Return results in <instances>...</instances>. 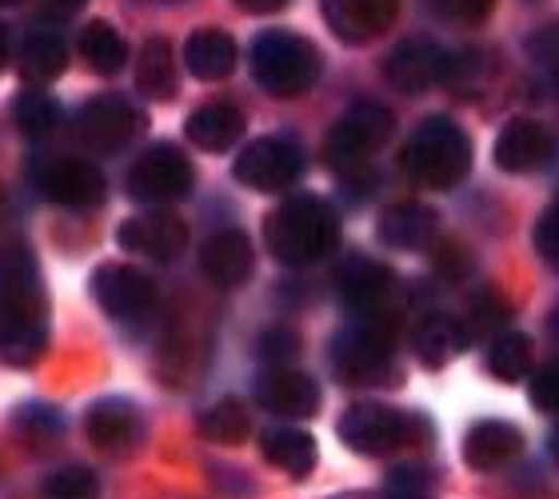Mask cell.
I'll use <instances>...</instances> for the list:
<instances>
[{"mask_svg": "<svg viewBox=\"0 0 559 499\" xmlns=\"http://www.w3.org/2000/svg\"><path fill=\"white\" fill-rule=\"evenodd\" d=\"M185 136L204 152H228L245 140V112L228 100H209L188 117Z\"/></svg>", "mask_w": 559, "mask_h": 499, "instance_id": "obj_21", "label": "cell"}, {"mask_svg": "<svg viewBox=\"0 0 559 499\" xmlns=\"http://www.w3.org/2000/svg\"><path fill=\"white\" fill-rule=\"evenodd\" d=\"M4 64H9V33L0 28V69H4Z\"/></svg>", "mask_w": 559, "mask_h": 499, "instance_id": "obj_39", "label": "cell"}, {"mask_svg": "<svg viewBox=\"0 0 559 499\" xmlns=\"http://www.w3.org/2000/svg\"><path fill=\"white\" fill-rule=\"evenodd\" d=\"M400 168L424 188H455L472 173V140L455 120L431 117L412 132L408 148L400 152Z\"/></svg>", "mask_w": 559, "mask_h": 499, "instance_id": "obj_3", "label": "cell"}, {"mask_svg": "<svg viewBox=\"0 0 559 499\" xmlns=\"http://www.w3.org/2000/svg\"><path fill=\"white\" fill-rule=\"evenodd\" d=\"M388 288H392V272L372 256H344V264L336 268V292L348 308H376Z\"/></svg>", "mask_w": 559, "mask_h": 499, "instance_id": "obj_22", "label": "cell"}, {"mask_svg": "<svg viewBox=\"0 0 559 499\" xmlns=\"http://www.w3.org/2000/svg\"><path fill=\"white\" fill-rule=\"evenodd\" d=\"M12 117H16V128H21L24 136L45 140L57 132L60 105L48 93H40V88H24V93L12 96Z\"/></svg>", "mask_w": 559, "mask_h": 499, "instance_id": "obj_30", "label": "cell"}, {"mask_svg": "<svg viewBox=\"0 0 559 499\" xmlns=\"http://www.w3.org/2000/svg\"><path fill=\"white\" fill-rule=\"evenodd\" d=\"M536 252L548 260V264H556L559 260V212L556 209H548L544 216H539V224H536Z\"/></svg>", "mask_w": 559, "mask_h": 499, "instance_id": "obj_36", "label": "cell"}, {"mask_svg": "<svg viewBox=\"0 0 559 499\" xmlns=\"http://www.w3.org/2000/svg\"><path fill=\"white\" fill-rule=\"evenodd\" d=\"M328 28L348 40V45H368L392 28L400 12V0H320Z\"/></svg>", "mask_w": 559, "mask_h": 499, "instance_id": "obj_15", "label": "cell"}, {"mask_svg": "<svg viewBox=\"0 0 559 499\" xmlns=\"http://www.w3.org/2000/svg\"><path fill=\"white\" fill-rule=\"evenodd\" d=\"M117 245L124 252L144 256L152 264H168V260H176V256L185 252L188 224L180 216H173V212H140V216L120 221Z\"/></svg>", "mask_w": 559, "mask_h": 499, "instance_id": "obj_12", "label": "cell"}, {"mask_svg": "<svg viewBox=\"0 0 559 499\" xmlns=\"http://www.w3.org/2000/svg\"><path fill=\"white\" fill-rule=\"evenodd\" d=\"M412 348H416L419 364H428V368H443L455 352L464 348V332H460V324L448 320V316H428V320L416 328Z\"/></svg>", "mask_w": 559, "mask_h": 499, "instance_id": "obj_28", "label": "cell"}, {"mask_svg": "<svg viewBox=\"0 0 559 499\" xmlns=\"http://www.w3.org/2000/svg\"><path fill=\"white\" fill-rule=\"evenodd\" d=\"M52 4H57V9H64V12H76L81 4H88V0H52Z\"/></svg>", "mask_w": 559, "mask_h": 499, "instance_id": "obj_40", "label": "cell"}, {"mask_svg": "<svg viewBox=\"0 0 559 499\" xmlns=\"http://www.w3.org/2000/svg\"><path fill=\"white\" fill-rule=\"evenodd\" d=\"M45 499H100V484H96L93 472L81 464L57 467V472L45 479Z\"/></svg>", "mask_w": 559, "mask_h": 499, "instance_id": "obj_33", "label": "cell"}, {"mask_svg": "<svg viewBox=\"0 0 559 499\" xmlns=\"http://www.w3.org/2000/svg\"><path fill=\"white\" fill-rule=\"evenodd\" d=\"M136 84L148 100H173L176 96V52L164 36H148L140 48Z\"/></svg>", "mask_w": 559, "mask_h": 499, "instance_id": "obj_26", "label": "cell"}, {"mask_svg": "<svg viewBox=\"0 0 559 499\" xmlns=\"http://www.w3.org/2000/svg\"><path fill=\"white\" fill-rule=\"evenodd\" d=\"M0 4H16V0H0Z\"/></svg>", "mask_w": 559, "mask_h": 499, "instance_id": "obj_41", "label": "cell"}, {"mask_svg": "<svg viewBox=\"0 0 559 499\" xmlns=\"http://www.w3.org/2000/svg\"><path fill=\"white\" fill-rule=\"evenodd\" d=\"M36 188L64 209H96L105 200V176L81 156H57L45 168H36Z\"/></svg>", "mask_w": 559, "mask_h": 499, "instance_id": "obj_13", "label": "cell"}, {"mask_svg": "<svg viewBox=\"0 0 559 499\" xmlns=\"http://www.w3.org/2000/svg\"><path fill=\"white\" fill-rule=\"evenodd\" d=\"M69 69V48L57 33H33L21 45V81L24 84H52Z\"/></svg>", "mask_w": 559, "mask_h": 499, "instance_id": "obj_27", "label": "cell"}, {"mask_svg": "<svg viewBox=\"0 0 559 499\" xmlns=\"http://www.w3.org/2000/svg\"><path fill=\"white\" fill-rule=\"evenodd\" d=\"M488 368L496 380L520 383L532 372V340L520 336V332H500L488 352Z\"/></svg>", "mask_w": 559, "mask_h": 499, "instance_id": "obj_32", "label": "cell"}, {"mask_svg": "<svg viewBox=\"0 0 559 499\" xmlns=\"http://www.w3.org/2000/svg\"><path fill=\"white\" fill-rule=\"evenodd\" d=\"M200 268H204V276L216 288H240V284L252 280V268H257L252 240L245 233H236V228L209 236V245L200 248Z\"/></svg>", "mask_w": 559, "mask_h": 499, "instance_id": "obj_17", "label": "cell"}, {"mask_svg": "<svg viewBox=\"0 0 559 499\" xmlns=\"http://www.w3.org/2000/svg\"><path fill=\"white\" fill-rule=\"evenodd\" d=\"M392 112L376 100H356L328 132V164L340 176H368V161L384 148L392 136Z\"/></svg>", "mask_w": 559, "mask_h": 499, "instance_id": "obj_5", "label": "cell"}, {"mask_svg": "<svg viewBox=\"0 0 559 499\" xmlns=\"http://www.w3.org/2000/svg\"><path fill=\"white\" fill-rule=\"evenodd\" d=\"M84 431H88V440H93L100 452H129V448L140 443L144 419H140V412L129 400H100V404L88 407Z\"/></svg>", "mask_w": 559, "mask_h": 499, "instance_id": "obj_19", "label": "cell"}, {"mask_svg": "<svg viewBox=\"0 0 559 499\" xmlns=\"http://www.w3.org/2000/svg\"><path fill=\"white\" fill-rule=\"evenodd\" d=\"M260 448H264V460L280 472H288L292 479H304L320 460V448L304 428H269Z\"/></svg>", "mask_w": 559, "mask_h": 499, "instance_id": "obj_25", "label": "cell"}, {"mask_svg": "<svg viewBox=\"0 0 559 499\" xmlns=\"http://www.w3.org/2000/svg\"><path fill=\"white\" fill-rule=\"evenodd\" d=\"M93 296L105 308V316L120 324H136L156 308V284L148 272L132 264H100L93 276Z\"/></svg>", "mask_w": 559, "mask_h": 499, "instance_id": "obj_11", "label": "cell"}, {"mask_svg": "<svg viewBox=\"0 0 559 499\" xmlns=\"http://www.w3.org/2000/svg\"><path fill=\"white\" fill-rule=\"evenodd\" d=\"M551 156V132L539 120L520 117L496 136V164L503 173H532Z\"/></svg>", "mask_w": 559, "mask_h": 499, "instance_id": "obj_20", "label": "cell"}, {"mask_svg": "<svg viewBox=\"0 0 559 499\" xmlns=\"http://www.w3.org/2000/svg\"><path fill=\"white\" fill-rule=\"evenodd\" d=\"M296 352H300V344H296V336H292L288 328H272V332H264V340H260V356H264L272 368H292Z\"/></svg>", "mask_w": 559, "mask_h": 499, "instance_id": "obj_34", "label": "cell"}, {"mask_svg": "<svg viewBox=\"0 0 559 499\" xmlns=\"http://www.w3.org/2000/svg\"><path fill=\"white\" fill-rule=\"evenodd\" d=\"M520 452H524V431L508 419H479L464 440V460L476 472H500Z\"/></svg>", "mask_w": 559, "mask_h": 499, "instance_id": "obj_18", "label": "cell"}, {"mask_svg": "<svg viewBox=\"0 0 559 499\" xmlns=\"http://www.w3.org/2000/svg\"><path fill=\"white\" fill-rule=\"evenodd\" d=\"M392 356H396V340L384 324L364 320L332 340V368L348 383H372L376 376L392 372Z\"/></svg>", "mask_w": 559, "mask_h": 499, "instance_id": "obj_9", "label": "cell"}, {"mask_svg": "<svg viewBox=\"0 0 559 499\" xmlns=\"http://www.w3.org/2000/svg\"><path fill=\"white\" fill-rule=\"evenodd\" d=\"M380 240L400 252H419L436 240V212L428 204H396L380 221Z\"/></svg>", "mask_w": 559, "mask_h": 499, "instance_id": "obj_24", "label": "cell"}, {"mask_svg": "<svg viewBox=\"0 0 559 499\" xmlns=\"http://www.w3.org/2000/svg\"><path fill=\"white\" fill-rule=\"evenodd\" d=\"M236 57H240V48H236V40L224 28H200V33L188 36L185 45V64L200 81H224V76H233Z\"/></svg>", "mask_w": 559, "mask_h": 499, "instance_id": "obj_23", "label": "cell"}, {"mask_svg": "<svg viewBox=\"0 0 559 499\" xmlns=\"http://www.w3.org/2000/svg\"><path fill=\"white\" fill-rule=\"evenodd\" d=\"M257 400L284 419H308L320 412V383L296 368H269L257 380Z\"/></svg>", "mask_w": 559, "mask_h": 499, "instance_id": "obj_16", "label": "cell"}, {"mask_svg": "<svg viewBox=\"0 0 559 499\" xmlns=\"http://www.w3.org/2000/svg\"><path fill=\"white\" fill-rule=\"evenodd\" d=\"M248 431H252V416H248V407L240 400H221V404H212L204 416H200V436L209 443H245Z\"/></svg>", "mask_w": 559, "mask_h": 499, "instance_id": "obj_31", "label": "cell"}, {"mask_svg": "<svg viewBox=\"0 0 559 499\" xmlns=\"http://www.w3.org/2000/svg\"><path fill=\"white\" fill-rule=\"evenodd\" d=\"M48 348V292L24 245L0 248V360L36 364Z\"/></svg>", "mask_w": 559, "mask_h": 499, "instance_id": "obj_1", "label": "cell"}, {"mask_svg": "<svg viewBox=\"0 0 559 499\" xmlns=\"http://www.w3.org/2000/svg\"><path fill=\"white\" fill-rule=\"evenodd\" d=\"M252 76L272 96H300L320 81V48L300 33L288 28H264L252 40Z\"/></svg>", "mask_w": 559, "mask_h": 499, "instance_id": "obj_4", "label": "cell"}, {"mask_svg": "<svg viewBox=\"0 0 559 499\" xmlns=\"http://www.w3.org/2000/svg\"><path fill=\"white\" fill-rule=\"evenodd\" d=\"M264 240H269L272 256H276L280 264H312V260H320L328 248L336 245V212L328 209L320 197H312V192L288 197L276 212H269Z\"/></svg>", "mask_w": 559, "mask_h": 499, "instance_id": "obj_2", "label": "cell"}, {"mask_svg": "<svg viewBox=\"0 0 559 499\" xmlns=\"http://www.w3.org/2000/svg\"><path fill=\"white\" fill-rule=\"evenodd\" d=\"M416 428H424L416 416H404L388 404H352L340 416V440L360 455H388L416 443Z\"/></svg>", "mask_w": 559, "mask_h": 499, "instance_id": "obj_7", "label": "cell"}, {"mask_svg": "<svg viewBox=\"0 0 559 499\" xmlns=\"http://www.w3.org/2000/svg\"><path fill=\"white\" fill-rule=\"evenodd\" d=\"M192 185H197V168L185 148H176L168 140L144 148L129 168V197L140 204H176L192 192Z\"/></svg>", "mask_w": 559, "mask_h": 499, "instance_id": "obj_6", "label": "cell"}, {"mask_svg": "<svg viewBox=\"0 0 559 499\" xmlns=\"http://www.w3.org/2000/svg\"><path fill=\"white\" fill-rule=\"evenodd\" d=\"M448 16L460 24H484L491 16V0H452Z\"/></svg>", "mask_w": 559, "mask_h": 499, "instance_id": "obj_37", "label": "cell"}, {"mask_svg": "<svg viewBox=\"0 0 559 499\" xmlns=\"http://www.w3.org/2000/svg\"><path fill=\"white\" fill-rule=\"evenodd\" d=\"M532 404L539 407V412H556L559 407V368H556V360L551 364H544L536 372V380H532Z\"/></svg>", "mask_w": 559, "mask_h": 499, "instance_id": "obj_35", "label": "cell"}, {"mask_svg": "<svg viewBox=\"0 0 559 499\" xmlns=\"http://www.w3.org/2000/svg\"><path fill=\"white\" fill-rule=\"evenodd\" d=\"M245 12H260V16H269V12H280L288 0H236Z\"/></svg>", "mask_w": 559, "mask_h": 499, "instance_id": "obj_38", "label": "cell"}, {"mask_svg": "<svg viewBox=\"0 0 559 499\" xmlns=\"http://www.w3.org/2000/svg\"><path fill=\"white\" fill-rule=\"evenodd\" d=\"M81 52H84V60H88V69L100 72V76L120 72V64L129 60V45H124V36L105 21H93L88 28H84Z\"/></svg>", "mask_w": 559, "mask_h": 499, "instance_id": "obj_29", "label": "cell"}, {"mask_svg": "<svg viewBox=\"0 0 559 499\" xmlns=\"http://www.w3.org/2000/svg\"><path fill=\"white\" fill-rule=\"evenodd\" d=\"M164 4H168V0H164Z\"/></svg>", "mask_w": 559, "mask_h": 499, "instance_id": "obj_42", "label": "cell"}, {"mask_svg": "<svg viewBox=\"0 0 559 499\" xmlns=\"http://www.w3.org/2000/svg\"><path fill=\"white\" fill-rule=\"evenodd\" d=\"M384 76L388 84H396L400 93H428V88L443 84V76H448V52L436 40L412 36V40H404V45L388 52Z\"/></svg>", "mask_w": 559, "mask_h": 499, "instance_id": "obj_14", "label": "cell"}, {"mask_svg": "<svg viewBox=\"0 0 559 499\" xmlns=\"http://www.w3.org/2000/svg\"><path fill=\"white\" fill-rule=\"evenodd\" d=\"M140 132V112L132 108V100L124 96H93L88 105L81 108V117H76V140H81L88 152H120L129 148L132 140Z\"/></svg>", "mask_w": 559, "mask_h": 499, "instance_id": "obj_10", "label": "cell"}, {"mask_svg": "<svg viewBox=\"0 0 559 499\" xmlns=\"http://www.w3.org/2000/svg\"><path fill=\"white\" fill-rule=\"evenodd\" d=\"M236 180L252 192H264V197H276V192H288L304 173V152L296 140L288 136H257L248 140L240 156L233 164Z\"/></svg>", "mask_w": 559, "mask_h": 499, "instance_id": "obj_8", "label": "cell"}]
</instances>
